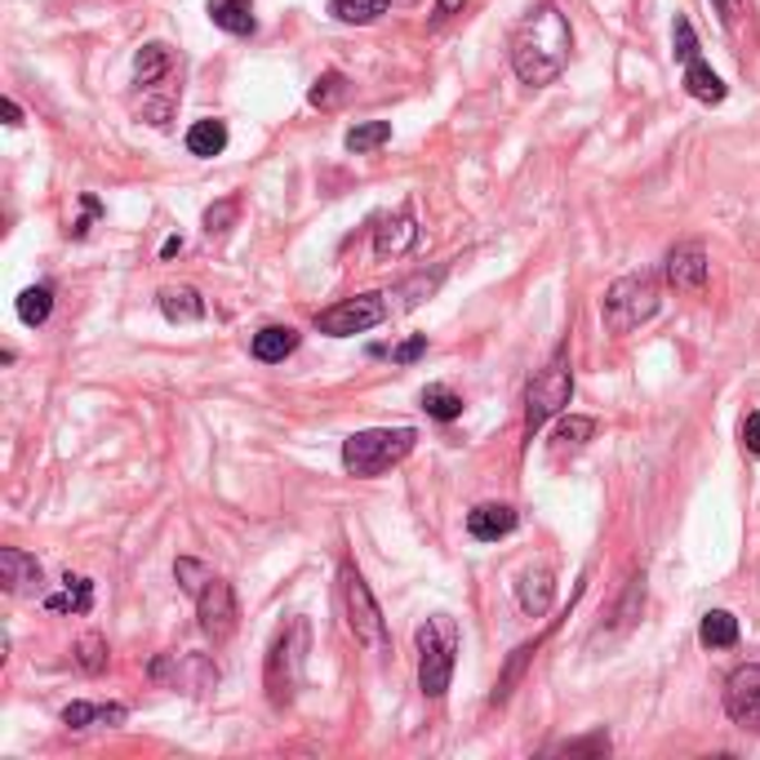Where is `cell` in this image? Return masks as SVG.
Masks as SVG:
<instances>
[{
  "label": "cell",
  "mask_w": 760,
  "mask_h": 760,
  "mask_svg": "<svg viewBox=\"0 0 760 760\" xmlns=\"http://www.w3.org/2000/svg\"><path fill=\"white\" fill-rule=\"evenodd\" d=\"M569 50H574L569 18L556 5H539L511 36V72L520 76V85L543 89L565 72Z\"/></svg>",
  "instance_id": "cell-1"
},
{
  "label": "cell",
  "mask_w": 760,
  "mask_h": 760,
  "mask_svg": "<svg viewBox=\"0 0 760 760\" xmlns=\"http://www.w3.org/2000/svg\"><path fill=\"white\" fill-rule=\"evenodd\" d=\"M307 645H312V628L307 619H294L284 623L276 636H271V649H267V702L271 707H290L299 685H303V668H307Z\"/></svg>",
  "instance_id": "cell-2"
},
{
  "label": "cell",
  "mask_w": 760,
  "mask_h": 760,
  "mask_svg": "<svg viewBox=\"0 0 760 760\" xmlns=\"http://www.w3.org/2000/svg\"><path fill=\"white\" fill-rule=\"evenodd\" d=\"M414 645H418V689L427 698H445L458 658V623L449 613H436L414 632Z\"/></svg>",
  "instance_id": "cell-3"
},
{
  "label": "cell",
  "mask_w": 760,
  "mask_h": 760,
  "mask_svg": "<svg viewBox=\"0 0 760 760\" xmlns=\"http://www.w3.org/2000/svg\"><path fill=\"white\" fill-rule=\"evenodd\" d=\"M414 445H418L414 427H369V432H352L343 441V467L352 477H383L388 467L409 458Z\"/></svg>",
  "instance_id": "cell-4"
},
{
  "label": "cell",
  "mask_w": 760,
  "mask_h": 760,
  "mask_svg": "<svg viewBox=\"0 0 760 760\" xmlns=\"http://www.w3.org/2000/svg\"><path fill=\"white\" fill-rule=\"evenodd\" d=\"M569 396H574V365H569V343H560L547 356V365L534 373V383L525 388V432H530V441L569 405Z\"/></svg>",
  "instance_id": "cell-5"
},
{
  "label": "cell",
  "mask_w": 760,
  "mask_h": 760,
  "mask_svg": "<svg viewBox=\"0 0 760 760\" xmlns=\"http://www.w3.org/2000/svg\"><path fill=\"white\" fill-rule=\"evenodd\" d=\"M339 596H343V613H347L352 636H356L365 649H373V654H388V649H392L388 619H383V609H378V600H373L365 574H360L352 560H343V569H339Z\"/></svg>",
  "instance_id": "cell-6"
},
{
  "label": "cell",
  "mask_w": 760,
  "mask_h": 760,
  "mask_svg": "<svg viewBox=\"0 0 760 760\" xmlns=\"http://www.w3.org/2000/svg\"><path fill=\"white\" fill-rule=\"evenodd\" d=\"M654 312H658V280L649 271L613 280L605 290V299H600V316H605V325L613 329V334H628V329L645 325Z\"/></svg>",
  "instance_id": "cell-7"
},
{
  "label": "cell",
  "mask_w": 760,
  "mask_h": 760,
  "mask_svg": "<svg viewBox=\"0 0 760 760\" xmlns=\"http://www.w3.org/2000/svg\"><path fill=\"white\" fill-rule=\"evenodd\" d=\"M383 320H388V299L383 294H356V299L325 307L316 316V329L329 339H352V334H365V329L383 325Z\"/></svg>",
  "instance_id": "cell-8"
},
{
  "label": "cell",
  "mask_w": 760,
  "mask_h": 760,
  "mask_svg": "<svg viewBox=\"0 0 760 760\" xmlns=\"http://www.w3.org/2000/svg\"><path fill=\"white\" fill-rule=\"evenodd\" d=\"M197 619H201V632H205L214 645H223V641L236 636V623H241V605H236L231 583L210 579V583L201 587V596H197Z\"/></svg>",
  "instance_id": "cell-9"
},
{
  "label": "cell",
  "mask_w": 760,
  "mask_h": 760,
  "mask_svg": "<svg viewBox=\"0 0 760 760\" xmlns=\"http://www.w3.org/2000/svg\"><path fill=\"white\" fill-rule=\"evenodd\" d=\"M725 711L734 725L760 734V662H747L725 681Z\"/></svg>",
  "instance_id": "cell-10"
},
{
  "label": "cell",
  "mask_w": 760,
  "mask_h": 760,
  "mask_svg": "<svg viewBox=\"0 0 760 760\" xmlns=\"http://www.w3.org/2000/svg\"><path fill=\"white\" fill-rule=\"evenodd\" d=\"M662 276H668L672 290L698 294L707 284V250L698 241H685V245L668 250V258H662Z\"/></svg>",
  "instance_id": "cell-11"
},
{
  "label": "cell",
  "mask_w": 760,
  "mask_h": 760,
  "mask_svg": "<svg viewBox=\"0 0 760 760\" xmlns=\"http://www.w3.org/2000/svg\"><path fill=\"white\" fill-rule=\"evenodd\" d=\"M418 245V223H414V210H396L388 214L383 223L373 227V258H401Z\"/></svg>",
  "instance_id": "cell-12"
},
{
  "label": "cell",
  "mask_w": 760,
  "mask_h": 760,
  "mask_svg": "<svg viewBox=\"0 0 760 760\" xmlns=\"http://www.w3.org/2000/svg\"><path fill=\"white\" fill-rule=\"evenodd\" d=\"M0 583H5L10 596H31L45 583V569L23 547H0Z\"/></svg>",
  "instance_id": "cell-13"
},
{
  "label": "cell",
  "mask_w": 760,
  "mask_h": 760,
  "mask_svg": "<svg viewBox=\"0 0 760 760\" xmlns=\"http://www.w3.org/2000/svg\"><path fill=\"white\" fill-rule=\"evenodd\" d=\"M516 525H520V516H516V507H507V503H481V507L467 511V534L477 539V543H498V539H507Z\"/></svg>",
  "instance_id": "cell-14"
},
{
  "label": "cell",
  "mask_w": 760,
  "mask_h": 760,
  "mask_svg": "<svg viewBox=\"0 0 760 760\" xmlns=\"http://www.w3.org/2000/svg\"><path fill=\"white\" fill-rule=\"evenodd\" d=\"M552 592H556V583H552V569H525L520 574V583H516V600H520V609L530 613V619H543V613L552 609Z\"/></svg>",
  "instance_id": "cell-15"
},
{
  "label": "cell",
  "mask_w": 760,
  "mask_h": 760,
  "mask_svg": "<svg viewBox=\"0 0 760 760\" xmlns=\"http://www.w3.org/2000/svg\"><path fill=\"white\" fill-rule=\"evenodd\" d=\"M125 717H129V711L121 707V702H67L63 707V725L67 730H93V725H125Z\"/></svg>",
  "instance_id": "cell-16"
},
{
  "label": "cell",
  "mask_w": 760,
  "mask_h": 760,
  "mask_svg": "<svg viewBox=\"0 0 760 760\" xmlns=\"http://www.w3.org/2000/svg\"><path fill=\"white\" fill-rule=\"evenodd\" d=\"M294 347H299V329H290V325H263L258 334H254V343H250L254 360H263V365L284 360Z\"/></svg>",
  "instance_id": "cell-17"
},
{
  "label": "cell",
  "mask_w": 760,
  "mask_h": 760,
  "mask_svg": "<svg viewBox=\"0 0 760 760\" xmlns=\"http://www.w3.org/2000/svg\"><path fill=\"white\" fill-rule=\"evenodd\" d=\"M161 312L174 325H197L205 316V299L192 290V284H169V290H161Z\"/></svg>",
  "instance_id": "cell-18"
},
{
  "label": "cell",
  "mask_w": 760,
  "mask_h": 760,
  "mask_svg": "<svg viewBox=\"0 0 760 760\" xmlns=\"http://www.w3.org/2000/svg\"><path fill=\"white\" fill-rule=\"evenodd\" d=\"M210 18H214V27L231 31V36H254L258 31L254 0H210Z\"/></svg>",
  "instance_id": "cell-19"
},
{
  "label": "cell",
  "mask_w": 760,
  "mask_h": 760,
  "mask_svg": "<svg viewBox=\"0 0 760 760\" xmlns=\"http://www.w3.org/2000/svg\"><path fill=\"white\" fill-rule=\"evenodd\" d=\"M174 72V54H169V45L152 40V45H142L138 59H134V80L148 89V85H165Z\"/></svg>",
  "instance_id": "cell-20"
},
{
  "label": "cell",
  "mask_w": 760,
  "mask_h": 760,
  "mask_svg": "<svg viewBox=\"0 0 760 760\" xmlns=\"http://www.w3.org/2000/svg\"><path fill=\"white\" fill-rule=\"evenodd\" d=\"M685 89H689V99H698V103H725V80L711 72L702 59H694V63H685Z\"/></svg>",
  "instance_id": "cell-21"
},
{
  "label": "cell",
  "mask_w": 760,
  "mask_h": 760,
  "mask_svg": "<svg viewBox=\"0 0 760 760\" xmlns=\"http://www.w3.org/2000/svg\"><path fill=\"white\" fill-rule=\"evenodd\" d=\"M45 609H54V613H89L93 609V583L80 579V574H67L59 596H45Z\"/></svg>",
  "instance_id": "cell-22"
},
{
  "label": "cell",
  "mask_w": 760,
  "mask_h": 760,
  "mask_svg": "<svg viewBox=\"0 0 760 760\" xmlns=\"http://www.w3.org/2000/svg\"><path fill=\"white\" fill-rule=\"evenodd\" d=\"M698 641H702L707 649H730V645H738V619H734L730 609H711V613H702Z\"/></svg>",
  "instance_id": "cell-23"
},
{
  "label": "cell",
  "mask_w": 760,
  "mask_h": 760,
  "mask_svg": "<svg viewBox=\"0 0 760 760\" xmlns=\"http://www.w3.org/2000/svg\"><path fill=\"white\" fill-rule=\"evenodd\" d=\"M388 10H392V0H334V5H329V14L339 23H352V27H369Z\"/></svg>",
  "instance_id": "cell-24"
},
{
  "label": "cell",
  "mask_w": 760,
  "mask_h": 760,
  "mask_svg": "<svg viewBox=\"0 0 760 760\" xmlns=\"http://www.w3.org/2000/svg\"><path fill=\"white\" fill-rule=\"evenodd\" d=\"M388 138H392V121H360V125L347 129L343 148H347L352 156H365V152H373V148H383Z\"/></svg>",
  "instance_id": "cell-25"
},
{
  "label": "cell",
  "mask_w": 760,
  "mask_h": 760,
  "mask_svg": "<svg viewBox=\"0 0 760 760\" xmlns=\"http://www.w3.org/2000/svg\"><path fill=\"white\" fill-rule=\"evenodd\" d=\"M227 148V125L223 121H197L187 129V152L192 156H218Z\"/></svg>",
  "instance_id": "cell-26"
},
{
  "label": "cell",
  "mask_w": 760,
  "mask_h": 760,
  "mask_svg": "<svg viewBox=\"0 0 760 760\" xmlns=\"http://www.w3.org/2000/svg\"><path fill=\"white\" fill-rule=\"evenodd\" d=\"M18 320L23 325H45V320H50V312H54V290H50V284H31V290H23L18 294Z\"/></svg>",
  "instance_id": "cell-27"
},
{
  "label": "cell",
  "mask_w": 760,
  "mask_h": 760,
  "mask_svg": "<svg viewBox=\"0 0 760 760\" xmlns=\"http://www.w3.org/2000/svg\"><path fill=\"white\" fill-rule=\"evenodd\" d=\"M343 99H347V76H343V72H320V76L312 80V89H307V103L320 107V112L339 107Z\"/></svg>",
  "instance_id": "cell-28"
},
{
  "label": "cell",
  "mask_w": 760,
  "mask_h": 760,
  "mask_svg": "<svg viewBox=\"0 0 760 760\" xmlns=\"http://www.w3.org/2000/svg\"><path fill=\"white\" fill-rule=\"evenodd\" d=\"M422 409H427V418H436V422H454L458 414H463V396L458 392H449V388H441V383H432V388H422Z\"/></svg>",
  "instance_id": "cell-29"
},
{
  "label": "cell",
  "mask_w": 760,
  "mask_h": 760,
  "mask_svg": "<svg viewBox=\"0 0 760 760\" xmlns=\"http://www.w3.org/2000/svg\"><path fill=\"white\" fill-rule=\"evenodd\" d=\"M72 658H76V668H80L85 676H99V672H107V641H103L99 632H89V636L76 641Z\"/></svg>",
  "instance_id": "cell-30"
},
{
  "label": "cell",
  "mask_w": 760,
  "mask_h": 760,
  "mask_svg": "<svg viewBox=\"0 0 760 760\" xmlns=\"http://www.w3.org/2000/svg\"><path fill=\"white\" fill-rule=\"evenodd\" d=\"M596 436V422L592 418H579V414H569L560 427H556V445L560 449H579V445H587Z\"/></svg>",
  "instance_id": "cell-31"
},
{
  "label": "cell",
  "mask_w": 760,
  "mask_h": 760,
  "mask_svg": "<svg viewBox=\"0 0 760 760\" xmlns=\"http://www.w3.org/2000/svg\"><path fill=\"white\" fill-rule=\"evenodd\" d=\"M441 280H445V267H441V271H432V276H414L409 284H401V290H396V299H401L396 307H405V312H409V307H418L427 294H436V284H441Z\"/></svg>",
  "instance_id": "cell-32"
},
{
  "label": "cell",
  "mask_w": 760,
  "mask_h": 760,
  "mask_svg": "<svg viewBox=\"0 0 760 760\" xmlns=\"http://www.w3.org/2000/svg\"><path fill=\"white\" fill-rule=\"evenodd\" d=\"M672 50H676L681 63L702 59V54H698V31H694V23H689L685 14H676V23H672Z\"/></svg>",
  "instance_id": "cell-33"
},
{
  "label": "cell",
  "mask_w": 760,
  "mask_h": 760,
  "mask_svg": "<svg viewBox=\"0 0 760 760\" xmlns=\"http://www.w3.org/2000/svg\"><path fill=\"white\" fill-rule=\"evenodd\" d=\"M174 579H178V587H182V592H192V596H201V587H205V583H210L214 574H210V569H205L201 560H192V556H182V560L174 565Z\"/></svg>",
  "instance_id": "cell-34"
},
{
  "label": "cell",
  "mask_w": 760,
  "mask_h": 760,
  "mask_svg": "<svg viewBox=\"0 0 760 760\" xmlns=\"http://www.w3.org/2000/svg\"><path fill=\"white\" fill-rule=\"evenodd\" d=\"M236 214H241L236 197H227V201H218V205H210V210H205V236H210V241L227 236V227L236 223Z\"/></svg>",
  "instance_id": "cell-35"
},
{
  "label": "cell",
  "mask_w": 760,
  "mask_h": 760,
  "mask_svg": "<svg viewBox=\"0 0 760 760\" xmlns=\"http://www.w3.org/2000/svg\"><path fill=\"white\" fill-rule=\"evenodd\" d=\"M641 605H645V579H632V587H628L623 605L613 609V619H619V628H632V623H636V613H641Z\"/></svg>",
  "instance_id": "cell-36"
},
{
  "label": "cell",
  "mask_w": 760,
  "mask_h": 760,
  "mask_svg": "<svg viewBox=\"0 0 760 760\" xmlns=\"http://www.w3.org/2000/svg\"><path fill=\"white\" fill-rule=\"evenodd\" d=\"M711 14L721 18L725 31H738L743 27V0H711Z\"/></svg>",
  "instance_id": "cell-37"
},
{
  "label": "cell",
  "mask_w": 760,
  "mask_h": 760,
  "mask_svg": "<svg viewBox=\"0 0 760 760\" xmlns=\"http://www.w3.org/2000/svg\"><path fill=\"white\" fill-rule=\"evenodd\" d=\"M422 352H427V334H414V339H405V343L392 352V360H396V365H414Z\"/></svg>",
  "instance_id": "cell-38"
},
{
  "label": "cell",
  "mask_w": 760,
  "mask_h": 760,
  "mask_svg": "<svg viewBox=\"0 0 760 760\" xmlns=\"http://www.w3.org/2000/svg\"><path fill=\"white\" fill-rule=\"evenodd\" d=\"M743 449L747 454H760V409L743 418Z\"/></svg>",
  "instance_id": "cell-39"
},
{
  "label": "cell",
  "mask_w": 760,
  "mask_h": 760,
  "mask_svg": "<svg viewBox=\"0 0 760 760\" xmlns=\"http://www.w3.org/2000/svg\"><path fill=\"white\" fill-rule=\"evenodd\" d=\"M80 210H85V218L67 227L72 236H85V227H89V218H99V214H103V205H99V201H93V197H80Z\"/></svg>",
  "instance_id": "cell-40"
},
{
  "label": "cell",
  "mask_w": 760,
  "mask_h": 760,
  "mask_svg": "<svg viewBox=\"0 0 760 760\" xmlns=\"http://www.w3.org/2000/svg\"><path fill=\"white\" fill-rule=\"evenodd\" d=\"M560 751H609V738H605V734H592V738H574V743H565Z\"/></svg>",
  "instance_id": "cell-41"
},
{
  "label": "cell",
  "mask_w": 760,
  "mask_h": 760,
  "mask_svg": "<svg viewBox=\"0 0 760 760\" xmlns=\"http://www.w3.org/2000/svg\"><path fill=\"white\" fill-rule=\"evenodd\" d=\"M5 125H10V129H18V125H23V107H18L14 99H5Z\"/></svg>",
  "instance_id": "cell-42"
},
{
  "label": "cell",
  "mask_w": 760,
  "mask_h": 760,
  "mask_svg": "<svg viewBox=\"0 0 760 760\" xmlns=\"http://www.w3.org/2000/svg\"><path fill=\"white\" fill-rule=\"evenodd\" d=\"M467 5V0H436V18H449V14H458Z\"/></svg>",
  "instance_id": "cell-43"
},
{
  "label": "cell",
  "mask_w": 760,
  "mask_h": 760,
  "mask_svg": "<svg viewBox=\"0 0 760 760\" xmlns=\"http://www.w3.org/2000/svg\"><path fill=\"white\" fill-rule=\"evenodd\" d=\"M174 254H182V236H169V241L161 245V258H165V263H169Z\"/></svg>",
  "instance_id": "cell-44"
}]
</instances>
